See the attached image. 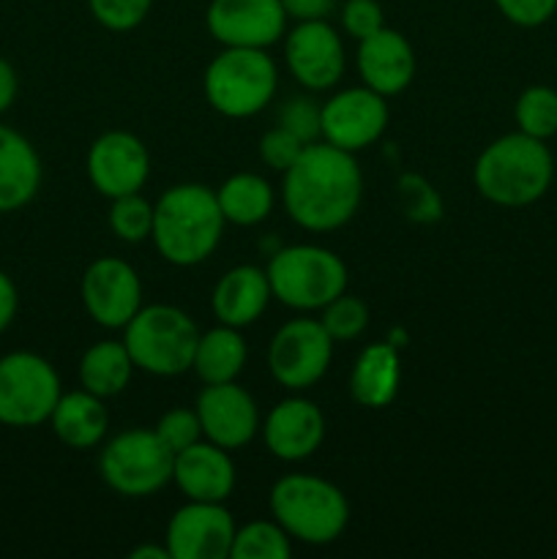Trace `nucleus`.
<instances>
[{"instance_id": "1", "label": "nucleus", "mask_w": 557, "mask_h": 559, "mask_svg": "<svg viewBox=\"0 0 557 559\" xmlns=\"http://www.w3.org/2000/svg\"><path fill=\"white\" fill-rule=\"evenodd\" d=\"M364 173L355 153L331 142H311L284 173L282 202L287 216L309 233H333L358 213Z\"/></svg>"}, {"instance_id": "2", "label": "nucleus", "mask_w": 557, "mask_h": 559, "mask_svg": "<svg viewBox=\"0 0 557 559\" xmlns=\"http://www.w3.org/2000/svg\"><path fill=\"white\" fill-rule=\"evenodd\" d=\"M224 213L216 191L202 183H178L153 205V246L175 267H194L218 249Z\"/></svg>"}, {"instance_id": "3", "label": "nucleus", "mask_w": 557, "mask_h": 559, "mask_svg": "<svg viewBox=\"0 0 557 559\" xmlns=\"http://www.w3.org/2000/svg\"><path fill=\"white\" fill-rule=\"evenodd\" d=\"M555 158L544 140L513 131L489 142L475 158L473 180L484 200L500 207H528L549 191Z\"/></svg>"}, {"instance_id": "4", "label": "nucleus", "mask_w": 557, "mask_h": 559, "mask_svg": "<svg viewBox=\"0 0 557 559\" xmlns=\"http://www.w3.org/2000/svg\"><path fill=\"white\" fill-rule=\"evenodd\" d=\"M273 522L289 535L309 546H328L342 538L349 522L347 497L331 480L317 475L293 473L273 484L271 497Z\"/></svg>"}, {"instance_id": "5", "label": "nucleus", "mask_w": 557, "mask_h": 559, "mask_svg": "<svg viewBox=\"0 0 557 559\" xmlns=\"http://www.w3.org/2000/svg\"><path fill=\"white\" fill-rule=\"evenodd\" d=\"M278 71L265 49L224 47L208 63L202 91L208 104L224 118H251L273 102Z\"/></svg>"}, {"instance_id": "6", "label": "nucleus", "mask_w": 557, "mask_h": 559, "mask_svg": "<svg viewBox=\"0 0 557 559\" xmlns=\"http://www.w3.org/2000/svg\"><path fill=\"white\" fill-rule=\"evenodd\" d=\"M123 331V344L134 360V369L153 377H178L194 364L200 331L178 306H142Z\"/></svg>"}, {"instance_id": "7", "label": "nucleus", "mask_w": 557, "mask_h": 559, "mask_svg": "<svg viewBox=\"0 0 557 559\" xmlns=\"http://www.w3.org/2000/svg\"><path fill=\"white\" fill-rule=\"evenodd\" d=\"M265 273L273 298L298 311H322L347 289V265L322 246L300 243L278 249Z\"/></svg>"}, {"instance_id": "8", "label": "nucleus", "mask_w": 557, "mask_h": 559, "mask_svg": "<svg viewBox=\"0 0 557 559\" xmlns=\"http://www.w3.org/2000/svg\"><path fill=\"white\" fill-rule=\"evenodd\" d=\"M175 453L158 440L156 431L129 429L112 437L98 459L104 484L118 495L140 500L153 497L173 480Z\"/></svg>"}, {"instance_id": "9", "label": "nucleus", "mask_w": 557, "mask_h": 559, "mask_svg": "<svg viewBox=\"0 0 557 559\" xmlns=\"http://www.w3.org/2000/svg\"><path fill=\"white\" fill-rule=\"evenodd\" d=\"M60 399L58 371L36 353H9L0 358V424L31 429L52 415Z\"/></svg>"}, {"instance_id": "10", "label": "nucleus", "mask_w": 557, "mask_h": 559, "mask_svg": "<svg viewBox=\"0 0 557 559\" xmlns=\"http://www.w3.org/2000/svg\"><path fill=\"white\" fill-rule=\"evenodd\" d=\"M333 338L320 320L298 317L273 333L268 347V369L287 391H306L325 377L333 358Z\"/></svg>"}, {"instance_id": "11", "label": "nucleus", "mask_w": 557, "mask_h": 559, "mask_svg": "<svg viewBox=\"0 0 557 559\" xmlns=\"http://www.w3.org/2000/svg\"><path fill=\"white\" fill-rule=\"evenodd\" d=\"M82 306L96 325L118 331L142 309V284L120 257H102L82 273Z\"/></svg>"}, {"instance_id": "12", "label": "nucleus", "mask_w": 557, "mask_h": 559, "mask_svg": "<svg viewBox=\"0 0 557 559\" xmlns=\"http://www.w3.org/2000/svg\"><path fill=\"white\" fill-rule=\"evenodd\" d=\"M205 25L222 47L268 49L287 31V11L282 0H211Z\"/></svg>"}, {"instance_id": "13", "label": "nucleus", "mask_w": 557, "mask_h": 559, "mask_svg": "<svg viewBox=\"0 0 557 559\" xmlns=\"http://www.w3.org/2000/svg\"><path fill=\"white\" fill-rule=\"evenodd\" d=\"M388 102L371 87H347L322 104V140L347 153L366 151L388 129Z\"/></svg>"}, {"instance_id": "14", "label": "nucleus", "mask_w": 557, "mask_h": 559, "mask_svg": "<svg viewBox=\"0 0 557 559\" xmlns=\"http://www.w3.org/2000/svg\"><path fill=\"white\" fill-rule=\"evenodd\" d=\"M151 175V156L131 131H104L87 151V178L107 200L137 194Z\"/></svg>"}, {"instance_id": "15", "label": "nucleus", "mask_w": 557, "mask_h": 559, "mask_svg": "<svg viewBox=\"0 0 557 559\" xmlns=\"http://www.w3.org/2000/svg\"><path fill=\"white\" fill-rule=\"evenodd\" d=\"M284 60L306 91H331L344 76L342 36L328 20L298 22L284 36Z\"/></svg>"}, {"instance_id": "16", "label": "nucleus", "mask_w": 557, "mask_h": 559, "mask_svg": "<svg viewBox=\"0 0 557 559\" xmlns=\"http://www.w3.org/2000/svg\"><path fill=\"white\" fill-rule=\"evenodd\" d=\"M235 540V519L224 502L189 500L167 524V549L173 559H224Z\"/></svg>"}, {"instance_id": "17", "label": "nucleus", "mask_w": 557, "mask_h": 559, "mask_svg": "<svg viewBox=\"0 0 557 559\" xmlns=\"http://www.w3.org/2000/svg\"><path fill=\"white\" fill-rule=\"evenodd\" d=\"M197 418H200L202 437L224 451H238L254 440L260 429V413L249 391L235 382H216L205 385L197 396Z\"/></svg>"}, {"instance_id": "18", "label": "nucleus", "mask_w": 557, "mask_h": 559, "mask_svg": "<svg viewBox=\"0 0 557 559\" xmlns=\"http://www.w3.org/2000/svg\"><path fill=\"white\" fill-rule=\"evenodd\" d=\"M262 440L278 462H304L315 456L325 440L322 409L309 399H284L268 413L262 424Z\"/></svg>"}, {"instance_id": "19", "label": "nucleus", "mask_w": 557, "mask_h": 559, "mask_svg": "<svg viewBox=\"0 0 557 559\" xmlns=\"http://www.w3.org/2000/svg\"><path fill=\"white\" fill-rule=\"evenodd\" d=\"M355 66L364 85L388 98L402 93L413 82L415 52L402 33L393 27H380L358 41Z\"/></svg>"}, {"instance_id": "20", "label": "nucleus", "mask_w": 557, "mask_h": 559, "mask_svg": "<svg viewBox=\"0 0 557 559\" xmlns=\"http://www.w3.org/2000/svg\"><path fill=\"white\" fill-rule=\"evenodd\" d=\"M173 484L186 500L227 502L235 491V464L229 451L200 440L175 453Z\"/></svg>"}, {"instance_id": "21", "label": "nucleus", "mask_w": 557, "mask_h": 559, "mask_svg": "<svg viewBox=\"0 0 557 559\" xmlns=\"http://www.w3.org/2000/svg\"><path fill=\"white\" fill-rule=\"evenodd\" d=\"M273 298L268 273L257 265H235L216 282L211 309L222 325L246 328L265 314Z\"/></svg>"}, {"instance_id": "22", "label": "nucleus", "mask_w": 557, "mask_h": 559, "mask_svg": "<svg viewBox=\"0 0 557 559\" xmlns=\"http://www.w3.org/2000/svg\"><path fill=\"white\" fill-rule=\"evenodd\" d=\"M42 189V158L20 131L0 123V213L31 205Z\"/></svg>"}, {"instance_id": "23", "label": "nucleus", "mask_w": 557, "mask_h": 559, "mask_svg": "<svg viewBox=\"0 0 557 559\" xmlns=\"http://www.w3.org/2000/svg\"><path fill=\"white\" fill-rule=\"evenodd\" d=\"M402 382L399 349L391 342L369 344L349 371V396L358 407L382 409L396 399Z\"/></svg>"}, {"instance_id": "24", "label": "nucleus", "mask_w": 557, "mask_h": 559, "mask_svg": "<svg viewBox=\"0 0 557 559\" xmlns=\"http://www.w3.org/2000/svg\"><path fill=\"white\" fill-rule=\"evenodd\" d=\"M49 424L63 445L74 448V451H87L104 440L109 415L104 399L82 388V391L60 393L58 404L49 415Z\"/></svg>"}, {"instance_id": "25", "label": "nucleus", "mask_w": 557, "mask_h": 559, "mask_svg": "<svg viewBox=\"0 0 557 559\" xmlns=\"http://www.w3.org/2000/svg\"><path fill=\"white\" fill-rule=\"evenodd\" d=\"M249 349H246L240 328H229L218 322L213 331L200 333V342L194 349V364L191 369L197 371L205 385H216V382H235L244 371Z\"/></svg>"}, {"instance_id": "26", "label": "nucleus", "mask_w": 557, "mask_h": 559, "mask_svg": "<svg viewBox=\"0 0 557 559\" xmlns=\"http://www.w3.org/2000/svg\"><path fill=\"white\" fill-rule=\"evenodd\" d=\"M224 222L238 227H254L273 211V186L257 173H235L216 189Z\"/></svg>"}, {"instance_id": "27", "label": "nucleus", "mask_w": 557, "mask_h": 559, "mask_svg": "<svg viewBox=\"0 0 557 559\" xmlns=\"http://www.w3.org/2000/svg\"><path fill=\"white\" fill-rule=\"evenodd\" d=\"M134 360L123 342H98L85 349L80 360V382L85 391L109 399L129 388Z\"/></svg>"}, {"instance_id": "28", "label": "nucleus", "mask_w": 557, "mask_h": 559, "mask_svg": "<svg viewBox=\"0 0 557 559\" xmlns=\"http://www.w3.org/2000/svg\"><path fill=\"white\" fill-rule=\"evenodd\" d=\"M513 118L522 134L549 140L557 134V91L546 85H530L519 93Z\"/></svg>"}, {"instance_id": "29", "label": "nucleus", "mask_w": 557, "mask_h": 559, "mask_svg": "<svg viewBox=\"0 0 557 559\" xmlns=\"http://www.w3.org/2000/svg\"><path fill=\"white\" fill-rule=\"evenodd\" d=\"M293 546L289 535L278 527V522H249L246 527L235 530L233 559H289Z\"/></svg>"}, {"instance_id": "30", "label": "nucleus", "mask_w": 557, "mask_h": 559, "mask_svg": "<svg viewBox=\"0 0 557 559\" xmlns=\"http://www.w3.org/2000/svg\"><path fill=\"white\" fill-rule=\"evenodd\" d=\"M396 202L399 211L404 213V218L415 224H435L442 218V197L424 175L404 173L396 180Z\"/></svg>"}, {"instance_id": "31", "label": "nucleus", "mask_w": 557, "mask_h": 559, "mask_svg": "<svg viewBox=\"0 0 557 559\" xmlns=\"http://www.w3.org/2000/svg\"><path fill=\"white\" fill-rule=\"evenodd\" d=\"M109 227L123 243H142L153 233V202H147L140 191L118 197L109 207Z\"/></svg>"}, {"instance_id": "32", "label": "nucleus", "mask_w": 557, "mask_h": 559, "mask_svg": "<svg viewBox=\"0 0 557 559\" xmlns=\"http://www.w3.org/2000/svg\"><path fill=\"white\" fill-rule=\"evenodd\" d=\"M320 322L333 342H353L369 328V309L360 298L342 293L322 309Z\"/></svg>"}, {"instance_id": "33", "label": "nucleus", "mask_w": 557, "mask_h": 559, "mask_svg": "<svg viewBox=\"0 0 557 559\" xmlns=\"http://www.w3.org/2000/svg\"><path fill=\"white\" fill-rule=\"evenodd\" d=\"M153 0H87L93 20L112 33H126L140 27L151 14Z\"/></svg>"}, {"instance_id": "34", "label": "nucleus", "mask_w": 557, "mask_h": 559, "mask_svg": "<svg viewBox=\"0 0 557 559\" xmlns=\"http://www.w3.org/2000/svg\"><path fill=\"white\" fill-rule=\"evenodd\" d=\"M289 134L298 136L304 145H311L322 136V107H317L311 98L293 96L278 107V123Z\"/></svg>"}, {"instance_id": "35", "label": "nucleus", "mask_w": 557, "mask_h": 559, "mask_svg": "<svg viewBox=\"0 0 557 559\" xmlns=\"http://www.w3.org/2000/svg\"><path fill=\"white\" fill-rule=\"evenodd\" d=\"M153 431H156L158 440H162L173 453L186 451V448L202 440V426H200V418H197V409H186V407L164 413Z\"/></svg>"}, {"instance_id": "36", "label": "nucleus", "mask_w": 557, "mask_h": 559, "mask_svg": "<svg viewBox=\"0 0 557 559\" xmlns=\"http://www.w3.org/2000/svg\"><path fill=\"white\" fill-rule=\"evenodd\" d=\"M304 147L306 145L298 140V136L289 134V131L282 129V126H273L271 131H265V134H262L260 158L268 169L284 175L289 167H293L295 158L300 156V151H304Z\"/></svg>"}, {"instance_id": "37", "label": "nucleus", "mask_w": 557, "mask_h": 559, "mask_svg": "<svg viewBox=\"0 0 557 559\" xmlns=\"http://www.w3.org/2000/svg\"><path fill=\"white\" fill-rule=\"evenodd\" d=\"M342 27L347 36L355 41L371 36L380 27H386V16H382V5L377 0H347L342 5Z\"/></svg>"}, {"instance_id": "38", "label": "nucleus", "mask_w": 557, "mask_h": 559, "mask_svg": "<svg viewBox=\"0 0 557 559\" xmlns=\"http://www.w3.org/2000/svg\"><path fill=\"white\" fill-rule=\"evenodd\" d=\"M500 14L519 27H538L557 11V0H495Z\"/></svg>"}, {"instance_id": "39", "label": "nucleus", "mask_w": 557, "mask_h": 559, "mask_svg": "<svg viewBox=\"0 0 557 559\" xmlns=\"http://www.w3.org/2000/svg\"><path fill=\"white\" fill-rule=\"evenodd\" d=\"M282 5L287 11V20L311 22L328 20V14L336 9V0H282Z\"/></svg>"}, {"instance_id": "40", "label": "nucleus", "mask_w": 557, "mask_h": 559, "mask_svg": "<svg viewBox=\"0 0 557 559\" xmlns=\"http://www.w3.org/2000/svg\"><path fill=\"white\" fill-rule=\"evenodd\" d=\"M16 309H20V295H16L14 282L5 271H0V333L14 322Z\"/></svg>"}, {"instance_id": "41", "label": "nucleus", "mask_w": 557, "mask_h": 559, "mask_svg": "<svg viewBox=\"0 0 557 559\" xmlns=\"http://www.w3.org/2000/svg\"><path fill=\"white\" fill-rule=\"evenodd\" d=\"M16 91H20V82H16L14 66L5 58H0V115L14 104Z\"/></svg>"}, {"instance_id": "42", "label": "nucleus", "mask_w": 557, "mask_h": 559, "mask_svg": "<svg viewBox=\"0 0 557 559\" xmlns=\"http://www.w3.org/2000/svg\"><path fill=\"white\" fill-rule=\"evenodd\" d=\"M129 557L131 559H173V555H169L167 546H153V544L137 546V549L131 551Z\"/></svg>"}]
</instances>
